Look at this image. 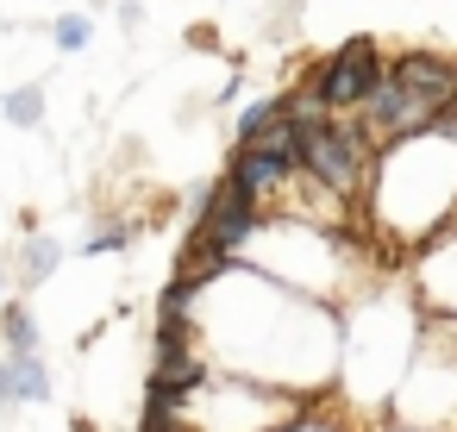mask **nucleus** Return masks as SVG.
<instances>
[{
	"label": "nucleus",
	"instance_id": "a211bd4d",
	"mask_svg": "<svg viewBox=\"0 0 457 432\" xmlns=\"http://www.w3.org/2000/svg\"><path fill=\"white\" fill-rule=\"evenodd\" d=\"M7 288H13V263L0 257V307H7Z\"/></svg>",
	"mask_w": 457,
	"mask_h": 432
},
{
	"label": "nucleus",
	"instance_id": "f03ea898",
	"mask_svg": "<svg viewBox=\"0 0 457 432\" xmlns=\"http://www.w3.org/2000/svg\"><path fill=\"white\" fill-rule=\"evenodd\" d=\"M370 213L401 245H432L457 226V145L445 132L395 138L370 170Z\"/></svg>",
	"mask_w": 457,
	"mask_h": 432
},
{
	"label": "nucleus",
	"instance_id": "6ab92c4d",
	"mask_svg": "<svg viewBox=\"0 0 457 432\" xmlns=\"http://www.w3.org/2000/svg\"><path fill=\"white\" fill-rule=\"evenodd\" d=\"M70 432H95V420H70Z\"/></svg>",
	"mask_w": 457,
	"mask_h": 432
},
{
	"label": "nucleus",
	"instance_id": "9d476101",
	"mask_svg": "<svg viewBox=\"0 0 457 432\" xmlns=\"http://www.w3.org/2000/svg\"><path fill=\"white\" fill-rule=\"evenodd\" d=\"M13 363V388H20V407L26 401H51L57 395V376H51V363L32 351V357H7Z\"/></svg>",
	"mask_w": 457,
	"mask_h": 432
},
{
	"label": "nucleus",
	"instance_id": "f3484780",
	"mask_svg": "<svg viewBox=\"0 0 457 432\" xmlns=\"http://www.w3.org/2000/svg\"><path fill=\"white\" fill-rule=\"evenodd\" d=\"M282 432H338L332 420H295V426H282Z\"/></svg>",
	"mask_w": 457,
	"mask_h": 432
},
{
	"label": "nucleus",
	"instance_id": "6e6552de",
	"mask_svg": "<svg viewBox=\"0 0 457 432\" xmlns=\"http://www.w3.org/2000/svg\"><path fill=\"white\" fill-rule=\"evenodd\" d=\"M63 263V245L57 238H45V232H32L26 238V251H20V270H13V282L20 288H38V282H51V270Z\"/></svg>",
	"mask_w": 457,
	"mask_h": 432
},
{
	"label": "nucleus",
	"instance_id": "423d86ee",
	"mask_svg": "<svg viewBox=\"0 0 457 432\" xmlns=\"http://www.w3.org/2000/svg\"><path fill=\"white\" fill-rule=\"evenodd\" d=\"M388 76H395L407 95L432 101L438 113H445L451 95H457V63H451V57H432V51H401V57L388 63Z\"/></svg>",
	"mask_w": 457,
	"mask_h": 432
},
{
	"label": "nucleus",
	"instance_id": "ddd939ff",
	"mask_svg": "<svg viewBox=\"0 0 457 432\" xmlns=\"http://www.w3.org/2000/svg\"><path fill=\"white\" fill-rule=\"evenodd\" d=\"M0 113H7L13 126H38L45 120V88H13L7 101H0Z\"/></svg>",
	"mask_w": 457,
	"mask_h": 432
},
{
	"label": "nucleus",
	"instance_id": "412c9836",
	"mask_svg": "<svg viewBox=\"0 0 457 432\" xmlns=\"http://www.w3.org/2000/svg\"><path fill=\"white\" fill-rule=\"evenodd\" d=\"M451 232H457V226H451Z\"/></svg>",
	"mask_w": 457,
	"mask_h": 432
},
{
	"label": "nucleus",
	"instance_id": "f8f14e48",
	"mask_svg": "<svg viewBox=\"0 0 457 432\" xmlns=\"http://www.w3.org/2000/svg\"><path fill=\"white\" fill-rule=\"evenodd\" d=\"M282 120V95H263V101H251L245 113H238V145H251V138H263L270 126Z\"/></svg>",
	"mask_w": 457,
	"mask_h": 432
},
{
	"label": "nucleus",
	"instance_id": "9b49d317",
	"mask_svg": "<svg viewBox=\"0 0 457 432\" xmlns=\"http://www.w3.org/2000/svg\"><path fill=\"white\" fill-rule=\"evenodd\" d=\"M251 151H263V157H276V163H288V170H301V132L288 126V120H276L263 138H251Z\"/></svg>",
	"mask_w": 457,
	"mask_h": 432
},
{
	"label": "nucleus",
	"instance_id": "4468645a",
	"mask_svg": "<svg viewBox=\"0 0 457 432\" xmlns=\"http://www.w3.org/2000/svg\"><path fill=\"white\" fill-rule=\"evenodd\" d=\"M88 38H95V20H88V13H63V20L51 26V45H57V51H82Z\"/></svg>",
	"mask_w": 457,
	"mask_h": 432
},
{
	"label": "nucleus",
	"instance_id": "39448f33",
	"mask_svg": "<svg viewBox=\"0 0 457 432\" xmlns=\"http://www.w3.org/2000/svg\"><path fill=\"white\" fill-rule=\"evenodd\" d=\"M201 232H207L232 263H238V257L251 251V238L263 232V207H257V201L226 176V182H213V188H207V201H201Z\"/></svg>",
	"mask_w": 457,
	"mask_h": 432
},
{
	"label": "nucleus",
	"instance_id": "0eeeda50",
	"mask_svg": "<svg viewBox=\"0 0 457 432\" xmlns=\"http://www.w3.org/2000/svg\"><path fill=\"white\" fill-rule=\"evenodd\" d=\"M420 301L432 313H451V326H457V232L426 245V257H420Z\"/></svg>",
	"mask_w": 457,
	"mask_h": 432
},
{
	"label": "nucleus",
	"instance_id": "2eb2a0df",
	"mask_svg": "<svg viewBox=\"0 0 457 432\" xmlns=\"http://www.w3.org/2000/svg\"><path fill=\"white\" fill-rule=\"evenodd\" d=\"M126 245H132V226H120V220H113V226H95V232L82 238L88 257H107V251H126Z\"/></svg>",
	"mask_w": 457,
	"mask_h": 432
},
{
	"label": "nucleus",
	"instance_id": "1a4fd4ad",
	"mask_svg": "<svg viewBox=\"0 0 457 432\" xmlns=\"http://www.w3.org/2000/svg\"><path fill=\"white\" fill-rule=\"evenodd\" d=\"M0 345H7V357H32L38 351V313L26 301H7L0 307Z\"/></svg>",
	"mask_w": 457,
	"mask_h": 432
},
{
	"label": "nucleus",
	"instance_id": "aec40b11",
	"mask_svg": "<svg viewBox=\"0 0 457 432\" xmlns=\"http://www.w3.org/2000/svg\"><path fill=\"white\" fill-rule=\"evenodd\" d=\"M445 113H451V120H457V95H451V107H445Z\"/></svg>",
	"mask_w": 457,
	"mask_h": 432
},
{
	"label": "nucleus",
	"instance_id": "f257e3e1",
	"mask_svg": "<svg viewBox=\"0 0 457 432\" xmlns=\"http://www.w3.org/2000/svg\"><path fill=\"white\" fill-rule=\"evenodd\" d=\"M195 345L220 376H245L282 395H307L332 376L338 357V326L313 295H295L245 263H232L220 282L201 288L195 313Z\"/></svg>",
	"mask_w": 457,
	"mask_h": 432
},
{
	"label": "nucleus",
	"instance_id": "dca6fc26",
	"mask_svg": "<svg viewBox=\"0 0 457 432\" xmlns=\"http://www.w3.org/2000/svg\"><path fill=\"white\" fill-rule=\"evenodd\" d=\"M20 407V388H13V363H7V351H0V413H13Z\"/></svg>",
	"mask_w": 457,
	"mask_h": 432
},
{
	"label": "nucleus",
	"instance_id": "20e7f679",
	"mask_svg": "<svg viewBox=\"0 0 457 432\" xmlns=\"http://www.w3.org/2000/svg\"><path fill=\"white\" fill-rule=\"evenodd\" d=\"M382 51H376V38H345L320 70H313V82L307 88H320V101L332 107V113H357L363 107V95L382 82Z\"/></svg>",
	"mask_w": 457,
	"mask_h": 432
},
{
	"label": "nucleus",
	"instance_id": "7ed1b4c3",
	"mask_svg": "<svg viewBox=\"0 0 457 432\" xmlns=\"http://www.w3.org/2000/svg\"><path fill=\"white\" fill-rule=\"evenodd\" d=\"M370 170H376V145L357 132L351 113H338L326 132L301 138V176L313 188H326L332 201H357L370 195Z\"/></svg>",
	"mask_w": 457,
	"mask_h": 432
}]
</instances>
